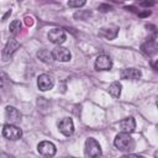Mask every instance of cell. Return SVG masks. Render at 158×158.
Segmentation results:
<instances>
[{"label": "cell", "instance_id": "cell-1", "mask_svg": "<svg viewBox=\"0 0 158 158\" xmlns=\"http://www.w3.org/2000/svg\"><path fill=\"white\" fill-rule=\"evenodd\" d=\"M114 144L115 147L118 149V151H122V152H126V151H130L135 146V142H133V138L130 136L128 132H121L118 133L115 139H114Z\"/></svg>", "mask_w": 158, "mask_h": 158}, {"label": "cell", "instance_id": "cell-2", "mask_svg": "<svg viewBox=\"0 0 158 158\" xmlns=\"http://www.w3.org/2000/svg\"><path fill=\"white\" fill-rule=\"evenodd\" d=\"M102 154L101 152V147L99 144V142L95 138H86L85 141V156L90 157V158H95V157H100Z\"/></svg>", "mask_w": 158, "mask_h": 158}, {"label": "cell", "instance_id": "cell-3", "mask_svg": "<svg viewBox=\"0 0 158 158\" xmlns=\"http://www.w3.org/2000/svg\"><path fill=\"white\" fill-rule=\"evenodd\" d=\"M2 136L10 141H16L20 139L22 136V131L20 127H17L14 123H6L2 128Z\"/></svg>", "mask_w": 158, "mask_h": 158}, {"label": "cell", "instance_id": "cell-4", "mask_svg": "<svg viewBox=\"0 0 158 158\" xmlns=\"http://www.w3.org/2000/svg\"><path fill=\"white\" fill-rule=\"evenodd\" d=\"M52 57L54 60H58V62H69L72 58V54H70L69 49L57 46L56 48L52 49Z\"/></svg>", "mask_w": 158, "mask_h": 158}, {"label": "cell", "instance_id": "cell-5", "mask_svg": "<svg viewBox=\"0 0 158 158\" xmlns=\"http://www.w3.org/2000/svg\"><path fill=\"white\" fill-rule=\"evenodd\" d=\"M58 130L67 137L72 136L74 132V123L70 117H64L58 122Z\"/></svg>", "mask_w": 158, "mask_h": 158}, {"label": "cell", "instance_id": "cell-6", "mask_svg": "<svg viewBox=\"0 0 158 158\" xmlns=\"http://www.w3.org/2000/svg\"><path fill=\"white\" fill-rule=\"evenodd\" d=\"M37 151L44 157H53L56 154V146L49 141H42L38 143Z\"/></svg>", "mask_w": 158, "mask_h": 158}, {"label": "cell", "instance_id": "cell-7", "mask_svg": "<svg viewBox=\"0 0 158 158\" xmlns=\"http://www.w3.org/2000/svg\"><path fill=\"white\" fill-rule=\"evenodd\" d=\"M112 67V60L107 54H100L95 59L96 70H110Z\"/></svg>", "mask_w": 158, "mask_h": 158}, {"label": "cell", "instance_id": "cell-8", "mask_svg": "<svg viewBox=\"0 0 158 158\" xmlns=\"http://www.w3.org/2000/svg\"><path fill=\"white\" fill-rule=\"evenodd\" d=\"M67 38V35L65 32L62 30V28H52L49 32H48V40L54 43V44H62Z\"/></svg>", "mask_w": 158, "mask_h": 158}, {"label": "cell", "instance_id": "cell-9", "mask_svg": "<svg viewBox=\"0 0 158 158\" xmlns=\"http://www.w3.org/2000/svg\"><path fill=\"white\" fill-rule=\"evenodd\" d=\"M54 85V80L51 75L48 74H41L38 78H37V86L40 90L42 91H47L49 89H52Z\"/></svg>", "mask_w": 158, "mask_h": 158}, {"label": "cell", "instance_id": "cell-10", "mask_svg": "<svg viewBox=\"0 0 158 158\" xmlns=\"http://www.w3.org/2000/svg\"><path fill=\"white\" fill-rule=\"evenodd\" d=\"M5 117L9 121V123L16 125V123H19L21 121V112L16 107H14V106H6V109H5Z\"/></svg>", "mask_w": 158, "mask_h": 158}, {"label": "cell", "instance_id": "cell-11", "mask_svg": "<svg viewBox=\"0 0 158 158\" xmlns=\"http://www.w3.org/2000/svg\"><path fill=\"white\" fill-rule=\"evenodd\" d=\"M19 47H20L19 41H16L15 38L9 40V42L6 43V46H5V48H4V52H2V58H4V60H7V59L15 53V51H16Z\"/></svg>", "mask_w": 158, "mask_h": 158}, {"label": "cell", "instance_id": "cell-12", "mask_svg": "<svg viewBox=\"0 0 158 158\" xmlns=\"http://www.w3.org/2000/svg\"><path fill=\"white\" fill-rule=\"evenodd\" d=\"M142 75L139 69L136 68H125L120 72V77L121 79H130V80H137L139 79Z\"/></svg>", "mask_w": 158, "mask_h": 158}, {"label": "cell", "instance_id": "cell-13", "mask_svg": "<svg viewBox=\"0 0 158 158\" xmlns=\"http://www.w3.org/2000/svg\"><path fill=\"white\" fill-rule=\"evenodd\" d=\"M118 33V27L117 26H106L101 27L99 30V36L107 38V40H114Z\"/></svg>", "mask_w": 158, "mask_h": 158}, {"label": "cell", "instance_id": "cell-14", "mask_svg": "<svg viewBox=\"0 0 158 158\" xmlns=\"http://www.w3.org/2000/svg\"><path fill=\"white\" fill-rule=\"evenodd\" d=\"M118 126L121 127V130H122L123 132L131 133V132H133L135 128H136V121H135L133 117H127V118L121 120V121L118 122Z\"/></svg>", "mask_w": 158, "mask_h": 158}, {"label": "cell", "instance_id": "cell-15", "mask_svg": "<svg viewBox=\"0 0 158 158\" xmlns=\"http://www.w3.org/2000/svg\"><path fill=\"white\" fill-rule=\"evenodd\" d=\"M37 57H38L42 62H44V63H51V62L54 60L53 57H52V52H49L48 49H40V51L37 52Z\"/></svg>", "mask_w": 158, "mask_h": 158}, {"label": "cell", "instance_id": "cell-16", "mask_svg": "<svg viewBox=\"0 0 158 158\" xmlns=\"http://www.w3.org/2000/svg\"><path fill=\"white\" fill-rule=\"evenodd\" d=\"M142 51L146 54H152L156 52V40H148L146 43L142 44Z\"/></svg>", "mask_w": 158, "mask_h": 158}, {"label": "cell", "instance_id": "cell-17", "mask_svg": "<svg viewBox=\"0 0 158 158\" xmlns=\"http://www.w3.org/2000/svg\"><path fill=\"white\" fill-rule=\"evenodd\" d=\"M121 89H122V85L118 83V81H114L109 85V93L114 96V98H118L120 94H121Z\"/></svg>", "mask_w": 158, "mask_h": 158}, {"label": "cell", "instance_id": "cell-18", "mask_svg": "<svg viewBox=\"0 0 158 158\" xmlns=\"http://www.w3.org/2000/svg\"><path fill=\"white\" fill-rule=\"evenodd\" d=\"M9 30H10V32H11L12 35L19 33V32H20V30H21V22H20L19 20H14V21L10 23Z\"/></svg>", "mask_w": 158, "mask_h": 158}, {"label": "cell", "instance_id": "cell-19", "mask_svg": "<svg viewBox=\"0 0 158 158\" xmlns=\"http://www.w3.org/2000/svg\"><path fill=\"white\" fill-rule=\"evenodd\" d=\"M86 0H68V6L70 7H81L84 6Z\"/></svg>", "mask_w": 158, "mask_h": 158}, {"label": "cell", "instance_id": "cell-20", "mask_svg": "<svg viewBox=\"0 0 158 158\" xmlns=\"http://www.w3.org/2000/svg\"><path fill=\"white\" fill-rule=\"evenodd\" d=\"M6 81H7V77H6V74L2 73V72H0V88H2V86L5 85Z\"/></svg>", "mask_w": 158, "mask_h": 158}, {"label": "cell", "instance_id": "cell-21", "mask_svg": "<svg viewBox=\"0 0 158 158\" xmlns=\"http://www.w3.org/2000/svg\"><path fill=\"white\" fill-rule=\"evenodd\" d=\"M99 10L102 11V12H106V11L111 10V6H109V5H100L99 6Z\"/></svg>", "mask_w": 158, "mask_h": 158}, {"label": "cell", "instance_id": "cell-22", "mask_svg": "<svg viewBox=\"0 0 158 158\" xmlns=\"http://www.w3.org/2000/svg\"><path fill=\"white\" fill-rule=\"evenodd\" d=\"M25 21H26V23H27L28 26H31V25L33 23V21H32V19H31V17H28V16H27V17L25 19Z\"/></svg>", "mask_w": 158, "mask_h": 158}]
</instances>
